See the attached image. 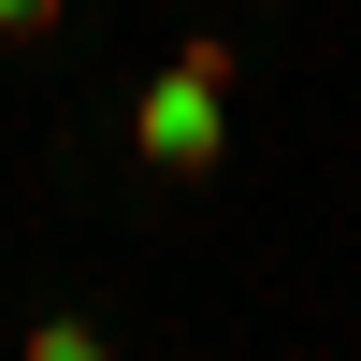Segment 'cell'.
<instances>
[{"label":"cell","instance_id":"cell-1","mask_svg":"<svg viewBox=\"0 0 361 361\" xmlns=\"http://www.w3.org/2000/svg\"><path fill=\"white\" fill-rule=\"evenodd\" d=\"M231 87H202V73H173V58H159V73H145L130 87V145H145V173H217L231 159Z\"/></svg>","mask_w":361,"mask_h":361},{"label":"cell","instance_id":"cell-2","mask_svg":"<svg viewBox=\"0 0 361 361\" xmlns=\"http://www.w3.org/2000/svg\"><path fill=\"white\" fill-rule=\"evenodd\" d=\"M173 73H202V87H231V73H246V44H231V29H188V44H173Z\"/></svg>","mask_w":361,"mask_h":361},{"label":"cell","instance_id":"cell-3","mask_svg":"<svg viewBox=\"0 0 361 361\" xmlns=\"http://www.w3.org/2000/svg\"><path fill=\"white\" fill-rule=\"evenodd\" d=\"M58 15L73 0H0V44H58Z\"/></svg>","mask_w":361,"mask_h":361}]
</instances>
